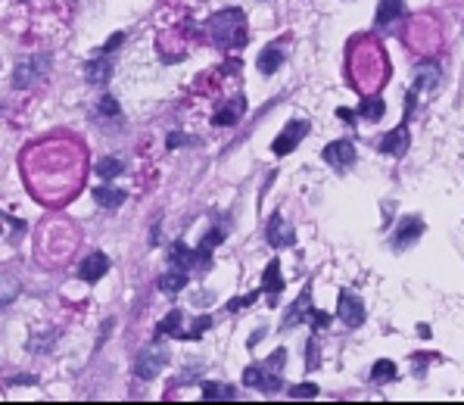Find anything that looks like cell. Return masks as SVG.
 <instances>
[{"label": "cell", "instance_id": "obj_1", "mask_svg": "<svg viewBox=\"0 0 464 405\" xmlns=\"http://www.w3.org/2000/svg\"><path fill=\"white\" fill-rule=\"evenodd\" d=\"M206 32H209V38H212L219 47H240L246 41V16H243V10L231 6V10L215 13V16L206 22Z\"/></svg>", "mask_w": 464, "mask_h": 405}, {"label": "cell", "instance_id": "obj_2", "mask_svg": "<svg viewBox=\"0 0 464 405\" xmlns=\"http://www.w3.org/2000/svg\"><path fill=\"white\" fill-rule=\"evenodd\" d=\"M284 365V349H278L265 365H250L243 371V383L252 390H262V393H278L281 390V378H278V368Z\"/></svg>", "mask_w": 464, "mask_h": 405}, {"label": "cell", "instance_id": "obj_3", "mask_svg": "<svg viewBox=\"0 0 464 405\" xmlns=\"http://www.w3.org/2000/svg\"><path fill=\"white\" fill-rule=\"evenodd\" d=\"M169 259H172V265H175V269H184V271H193V269L209 271V265H212V259H209V250H202V247L191 250L184 240H175V243H172Z\"/></svg>", "mask_w": 464, "mask_h": 405}, {"label": "cell", "instance_id": "obj_4", "mask_svg": "<svg viewBox=\"0 0 464 405\" xmlns=\"http://www.w3.org/2000/svg\"><path fill=\"white\" fill-rule=\"evenodd\" d=\"M47 69H50L47 56H28V60H19L16 69H13V84H16V88H32L38 78H44Z\"/></svg>", "mask_w": 464, "mask_h": 405}, {"label": "cell", "instance_id": "obj_5", "mask_svg": "<svg viewBox=\"0 0 464 405\" xmlns=\"http://www.w3.org/2000/svg\"><path fill=\"white\" fill-rule=\"evenodd\" d=\"M309 134V122L306 119H296V122H287L284 131H281L278 137H274L271 143V153L274 156H287L290 150H296L302 143V137Z\"/></svg>", "mask_w": 464, "mask_h": 405}, {"label": "cell", "instance_id": "obj_6", "mask_svg": "<svg viewBox=\"0 0 464 405\" xmlns=\"http://www.w3.org/2000/svg\"><path fill=\"white\" fill-rule=\"evenodd\" d=\"M337 315L346 328H361V324H365V302H361L352 290H340Z\"/></svg>", "mask_w": 464, "mask_h": 405}, {"label": "cell", "instance_id": "obj_7", "mask_svg": "<svg viewBox=\"0 0 464 405\" xmlns=\"http://www.w3.org/2000/svg\"><path fill=\"white\" fill-rule=\"evenodd\" d=\"M165 361H169V352H165L162 346H147V349L141 352V359H137V378L153 380L156 374L165 368Z\"/></svg>", "mask_w": 464, "mask_h": 405}, {"label": "cell", "instance_id": "obj_8", "mask_svg": "<svg viewBox=\"0 0 464 405\" xmlns=\"http://www.w3.org/2000/svg\"><path fill=\"white\" fill-rule=\"evenodd\" d=\"M265 237H268V243H271L274 250L293 247V240H296L293 228L287 225L284 215H281V212H271V219H268V225H265Z\"/></svg>", "mask_w": 464, "mask_h": 405}, {"label": "cell", "instance_id": "obj_9", "mask_svg": "<svg viewBox=\"0 0 464 405\" xmlns=\"http://www.w3.org/2000/svg\"><path fill=\"white\" fill-rule=\"evenodd\" d=\"M420 234H424V219H420V215H405V219L399 221L396 234H393V247L396 250L411 247V243H415Z\"/></svg>", "mask_w": 464, "mask_h": 405}, {"label": "cell", "instance_id": "obj_10", "mask_svg": "<svg viewBox=\"0 0 464 405\" xmlns=\"http://www.w3.org/2000/svg\"><path fill=\"white\" fill-rule=\"evenodd\" d=\"M110 271V256L106 252H100V250H94L88 259H84L82 265H78V278L82 281H88V284H97L103 274Z\"/></svg>", "mask_w": 464, "mask_h": 405}, {"label": "cell", "instance_id": "obj_11", "mask_svg": "<svg viewBox=\"0 0 464 405\" xmlns=\"http://www.w3.org/2000/svg\"><path fill=\"white\" fill-rule=\"evenodd\" d=\"M324 162L333 165V169H349L355 162V147L352 141H333L324 147Z\"/></svg>", "mask_w": 464, "mask_h": 405}, {"label": "cell", "instance_id": "obj_12", "mask_svg": "<svg viewBox=\"0 0 464 405\" xmlns=\"http://www.w3.org/2000/svg\"><path fill=\"white\" fill-rule=\"evenodd\" d=\"M110 75H112V56L110 53H97L88 66H84V78H88L91 84H106Z\"/></svg>", "mask_w": 464, "mask_h": 405}, {"label": "cell", "instance_id": "obj_13", "mask_svg": "<svg viewBox=\"0 0 464 405\" xmlns=\"http://www.w3.org/2000/svg\"><path fill=\"white\" fill-rule=\"evenodd\" d=\"M405 150H408V125H399L393 134H387L380 141V153H387V156H405Z\"/></svg>", "mask_w": 464, "mask_h": 405}, {"label": "cell", "instance_id": "obj_14", "mask_svg": "<svg viewBox=\"0 0 464 405\" xmlns=\"http://www.w3.org/2000/svg\"><path fill=\"white\" fill-rule=\"evenodd\" d=\"M439 84V66L433 60L418 63L415 69V91H433Z\"/></svg>", "mask_w": 464, "mask_h": 405}, {"label": "cell", "instance_id": "obj_15", "mask_svg": "<svg viewBox=\"0 0 464 405\" xmlns=\"http://www.w3.org/2000/svg\"><path fill=\"white\" fill-rule=\"evenodd\" d=\"M284 56H287V50H284V44H281V41L268 44L265 53L259 56V72H262V75H274V72L281 69V63H284Z\"/></svg>", "mask_w": 464, "mask_h": 405}, {"label": "cell", "instance_id": "obj_16", "mask_svg": "<svg viewBox=\"0 0 464 405\" xmlns=\"http://www.w3.org/2000/svg\"><path fill=\"white\" fill-rule=\"evenodd\" d=\"M237 390L231 383H215V380H206L202 383V399L206 402H234Z\"/></svg>", "mask_w": 464, "mask_h": 405}, {"label": "cell", "instance_id": "obj_17", "mask_svg": "<svg viewBox=\"0 0 464 405\" xmlns=\"http://www.w3.org/2000/svg\"><path fill=\"white\" fill-rule=\"evenodd\" d=\"M91 197L97 200V206H103V209H119L122 202H125V197L128 193L125 191H115V187H94L91 191Z\"/></svg>", "mask_w": 464, "mask_h": 405}, {"label": "cell", "instance_id": "obj_18", "mask_svg": "<svg viewBox=\"0 0 464 405\" xmlns=\"http://www.w3.org/2000/svg\"><path fill=\"white\" fill-rule=\"evenodd\" d=\"M311 312V306H309V287L299 293V300L293 302V309H287V315H284V328H296V324H302V318H309Z\"/></svg>", "mask_w": 464, "mask_h": 405}, {"label": "cell", "instance_id": "obj_19", "mask_svg": "<svg viewBox=\"0 0 464 405\" xmlns=\"http://www.w3.org/2000/svg\"><path fill=\"white\" fill-rule=\"evenodd\" d=\"M405 16V0H380L377 6V25H389Z\"/></svg>", "mask_w": 464, "mask_h": 405}, {"label": "cell", "instance_id": "obj_20", "mask_svg": "<svg viewBox=\"0 0 464 405\" xmlns=\"http://www.w3.org/2000/svg\"><path fill=\"white\" fill-rule=\"evenodd\" d=\"M262 290L268 296H278L281 290H284V278H281V262H278V259H271V262H268V269L262 274Z\"/></svg>", "mask_w": 464, "mask_h": 405}, {"label": "cell", "instance_id": "obj_21", "mask_svg": "<svg viewBox=\"0 0 464 405\" xmlns=\"http://www.w3.org/2000/svg\"><path fill=\"white\" fill-rule=\"evenodd\" d=\"M187 281H191V274H187L184 269H172L169 274L159 278V287H162L165 293H178V290H184L187 287Z\"/></svg>", "mask_w": 464, "mask_h": 405}, {"label": "cell", "instance_id": "obj_22", "mask_svg": "<svg viewBox=\"0 0 464 405\" xmlns=\"http://www.w3.org/2000/svg\"><path fill=\"white\" fill-rule=\"evenodd\" d=\"M181 321H184V312H181V309H172V312L165 315L162 321H159L156 337H165V334H169V337H178V334H181V328H178Z\"/></svg>", "mask_w": 464, "mask_h": 405}, {"label": "cell", "instance_id": "obj_23", "mask_svg": "<svg viewBox=\"0 0 464 405\" xmlns=\"http://www.w3.org/2000/svg\"><path fill=\"white\" fill-rule=\"evenodd\" d=\"M383 110H387V106H383L380 97H368V100H361L355 112H359L361 119H368V122H377V119H383Z\"/></svg>", "mask_w": 464, "mask_h": 405}, {"label": "cell", "instance_id": "obj_24", "mask_svg": "<svg viewBox=\"0 0 464 405\" xmlns=\"http://www.w3.org/2000/svg\"><path fill=\"white\" fill-rule=\"evenodd\" d=\"M122 169H125V162L122 159H115V156H106V159H100L97 162V178H103V181H112L115 175H122Z\"/></svg>", "mask_w": 464, "mask_h": 405}, {"label": "cell", "instance_id": "obj_25", "mask_svg": "<svg viewBox=\"0 0 464 405\" xmlns=\"http://www.w3.org/2000/svg\"><path fill=\"white\" fill-rule=\"evenodd\" d=\"M246 110V103H243V97H234V103L228 106V110H221V112H215V125H234L237 122V115H240Z\"/></svg>", "mask_w": 464, "mask_h": 405}, {"label": "cell", "instance_id": "obj_26", "mask_svg": "<svg viewBox=\"0 0 464 405\" xmlns=\"http://www.w3.org/2000/svg\"><path fill=\"white\" fill-rule=\"evenodd\" d=\"M396 378V365L389 359H380V361H374V368H371V380L374 383H387V380H393Z\"/></svg>", "mask_w": 464, "mask_h": 405}, {"label": "cell", "instance_id": "obj_27", "mask_svg": "<svg viewBox=\"0 0 464 405\" xmlns=\"http://www.w3.org/2000/svg\"><path fill=\"white\" fill-rule=\"evenodd\" d=\"M318 396V383H296L290 387V399H315Z\"/></svg>", "mask_w": 464, "mask_h": 405}, {"label": "cell", "instance_id": "obj_28", "mask_svg": "<svg viewBox=\"0 0 464 405\" xmlns=\"http://www.w3.org/2000/svg\"><path fill=\"white\" fill-rule=\"evenodd\" d=\"M309 324H311L315 330H324V328L330 324V315H328V312H318V309H311V312H309Z\"/></svg>", "mask_w": 464, "mask_h": 405}, {"label": "cell", "instance_id": "obj_29", "mask_svg": "<svg viewBox=\"0 0 464 405\" xmlns=\"http://www.w3.org/2000/svg\"><path fill=\"white\" fill-rule=\"evenodd\" d=\"M259 293H246V296H237V300H231L228 302V312H237V309H246V306H252V300H256Z\"/></svg>", "mask_w": 464, "mask_h": 405}, {"label": "cell", "instance_id": "obj_30", "mask_svg": "<svg viewBox=\"0 0 464 405\" xmlns=\"http://www.w3.org/2000/svg\"><path fill=\"white\" fill-rule=\"evenodd\" d=\"M100 115H119V103H115V97H103L97 106Z\"/></svg>", "mask_w": 464, "mask_h": 405}, {"label": "cell", "instance_id": "obj_31", "mask_svg": "<svg viewBox=\"0 0 464 405\" xmlns=\"http://www.w3.org/2000/svg\"><path fill=\"white\" fill-rule=\"evenodd\" d=\"M10 302H13V278L6 274L4 278V306H10Z\"/></svg>", "mask_w": 464, "mask_h": 405}, {"label": "cell", "instance_id": "obj_32", "mask_svg": "<svg viewBox=\"0 0 464 405\" xmlns=\"http://www.w3.org/2000/svg\"><path fill=\"white\" fill-rule=\"evenodd\" d=\"M6 221L13 225V228H10V237H6V240H13V237H22V231H25V228H22V221H19V219H16V221L6 219Z\"/></svg>", "mask_w": 464, "mask_h": 405}, {"label": "cell", "instance_id": "obj_33", "mask_svg": "<svg viewBox=\"0 0 464 405\" xmlns=\"http://www.w3.org/2000/svg\"><path fill=\"white\" fill-rule=\"evenodd\" d=\"M178 143H191V137H184V134H172V137H169V150H172V147H178Z\"/></svg>", "mask_w": 464, "mask_h": 405}]
</instances>
